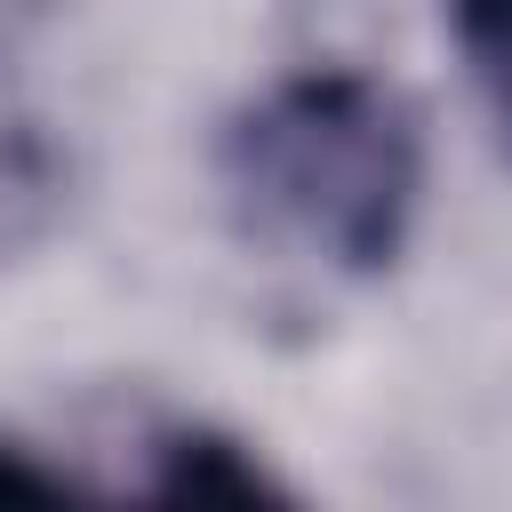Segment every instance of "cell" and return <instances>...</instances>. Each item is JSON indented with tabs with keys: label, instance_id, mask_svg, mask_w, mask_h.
<instances>
[{
	"label": "cell",
	"instance_id": "3957f363",
	"mask_svg": "<svg viewBox=\"0 0 512 512\" xmlns=\"http://www.w3.org/2000/svg\"><path fill=\"white\" fill-rule=\"evenodd\" d=\"M448 32H456V56H464L488 120L512 144V0H448Z\"/></svg>",
	"mask_w": 512,
	"mask_h": 512
},
{
	"label": "cell",
	"instance_id": "6da1fadb",
	"mask_svg": "<svg viewBox=\"0 0 512 512\" xmlns=\"http://www.w3.org/2000/svg\"><path fill=\"white\" fill-rule=\"evenodd\" d=\"M216 168L224 192L256 216V232L304 248L328 272L368 280L392 272L416 232L424 128L400 88L352 64H312L224 120Z\"/></svg>",
	"mask_w": 512,
	"mask_h": 512
},
{
	"label": "cell",
	"instance_id": "277c9868",
	"mask_svg": "<svg viewBox=\"0 0 512 512\" xmlns=\"http://www.w3.org/2000/svg\"><path fill=\"white\" fill-rule=\"evenodd\" d=\"M80 480L64 464H40V448L24 440H0V504H72Z\"/></svg>",
	"mask_w": 512,
	"mask_h": 512
},
{
	"label": "cell",
	"instance_id": "7a4b0ae2",
	"mask_svg": "<svg viewBox=\"0 0 512 512\" xmlns=\"http://www.w3.org/2000/svg\"><path fill=\"white\" fill-rule=\"evenodd\" d=\"M144 496H160V504H288V488L256 464V448H240L216 424H168L152 440Z\"/></svg>",
	"mask_w": 512,
	"mask_h": 512
}]
</instances>
